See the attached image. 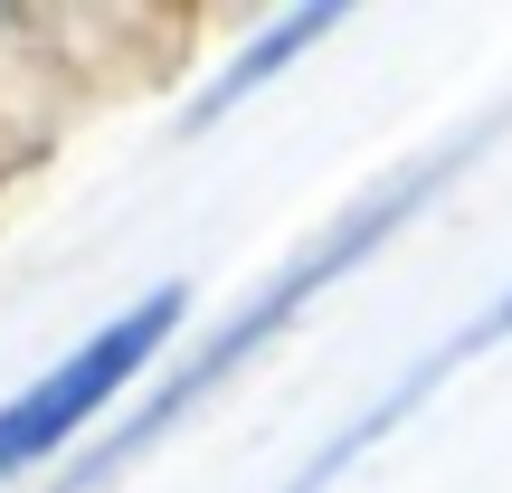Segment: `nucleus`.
Here are the masks:
<instances>
[{
    "label": "nucleus",
    "mask_w": 512,
    "mask_h": 493,
    "mask_svg": "<svg viewBox=\"0 0 512 493\" xmlns=\"http://www.w3.org/2000/svg\"><path fill=\"white\" fill-rule=\"evenodd\" d=\"M484 133H494V124H475V133H456V143H446V152H427V162H408V171H399V181H389V190H370V200H361V209H351V219H332V228H323V238H313L304 256H294V266H285V275H275V285H256V294H247V304H238V313H228V323H219V332H209V342H200V351H190V361H181V370H171V380H162V389H152V399H143V408H133V418H124V427H114V437H105V446H95V456H86V465H67V475H57V493H95V484H105V475H124V465H133V456H143V446H152V437H162V427H171V418H181V408H190V399H209V389H219V380H228V370H238V361H247V351H256V342H266V332H285V323H294V313H304V304H313V294H323V285H332V275H342V266H361V256H370V247H380V238H389V228H399V219H408V209H418V200H427V190H446V171H456V162H465V152H475V143H484Z\"/></svg>",
    "instance_id": "f257e3e1"
},
{
    "label": "nucleus",
    "mask_w": 512,
    "mask_h": 493,
    "mask_svg": "<svg viewBox=\"0 0 512 493\" xmlns=\"http://www.w3.org/2000/svg\"><path fill=\"white\" fill-rule=\"evenodd\" d=\"M190 313V285H152L133 313H114L105 332H95L86 351H67V361L48 370V380H29L10 408H0V475H29L38 456H57V446L76 437V427L95 418V408L114 399V389L133 380V370L152 361V351L171 342V323Z\"/></svg>",
    "instance_id": "f03ea898"
},
{
    "label": "nucleus",
    "mask_w": 512,
    "mask_h": 493,
    "mask_svg": "<svg viewBox=\"0 0 512 493\" xmlns=\"http://www.w3.org/2000/svg\"><path fill=\"white\" fill-rule=\"evenodd\" d=\"M503 332H512V294H503V304H484V313H475V323H465V332H456V342H437V351H427V361H418V370H408V380H399V389H389V399H380V408H361V418H351V427H342V437H332V446H323V456H313V465H304V475H294L285 493H323V484H332V475H342V465H351V456H361V446H380V437H389V427H399V418H408V408H418V399H427V389H437V380H446V370H465V361H475V351H494V342H503Z\"/></svg>",
    "instance_id": "7ed1b4c3"
},
{
    "label": "nucleus",
    "mask_w": 512,
    "mask_h": 493,
    "mask_svg": "<svg viewBox=\"0 0 512 493\" xmlns=\"http://www.w3.org/2000/svg\"><path fill=\"white\" fill-rule=\"evenodd\" d=\"M323 29H332V10H294V19H275L266 38H247V48H238V67H228V76H209V86H200V105H190V133H200V124H219V114L238 105L247 86H266V76L285 67L294 48H313Z\"/></svg>",
    "instance_id": "20e7f679"
}]
</instances>
